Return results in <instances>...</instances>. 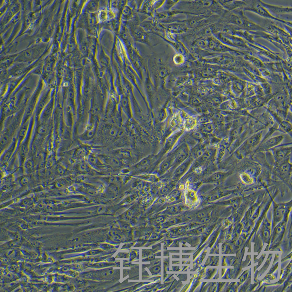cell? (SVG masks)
Returning <instances> with one entry per match:
<instances>
[{
    "label": "cell",
    "instance_id": "cell-1",
    "mask_svg": "<svg viewBox=\"0 0 292 292\" xmlns=\"http://www.w3.org/2000/svg\"><path fill=\"white\" fill-rule=\"evenodd\" d=\"M263 131L256 133L247 138L238 148L237 153L242 156L247 155L259 144L262 140Z\"/></svg>",
    "mask_w": 292,
    "mask_h": 292
},
{
    "label": "cell",
    "instance_id": "cell-2",
    "mask_svg": "<svg viewBox=\"0 0 292 292\" xmlns=\"http://www.w3.org/2000/svg\"><path fill=\"white\" fill-rule=\"evenodd\" d=\"M173 151L174 153L175 159L173 166L168 173L171 174L178 165L189 158L190 154L189 147L186 143H183L181 144Z\"/></svg>",
    "mask_w": 292,
    "mask_h": 292
},
{
    "label": "cell",
    "instance_id": "cell-3",
    "mask_svg": "<svg viewBox=\"0 0 292 292\" xmlns=\"http://www.w3.org/2000/svg\"><path fill=\"white\" fill-rule=\"evenodd\" d=\"M175 159L174 151L169 153L165 157H163L157 165L156 170L157 176L161 177L167 174L173 166Z\"/></svg>",
    "mask_w": 292,
    "mask_h": 292
},
{
    "label": "cell",
    "instance_id": "cell-4",
    "mask_svg": "<svg viewBox=\"0 0 292 292\" xmlns=\"http://www.w3.org/2000/svg\"><path fill=\"white\" fill-rule=\"evenodd\" d=\"M216 154L215 148H207L202 156L194 161L191 167H205L215 160Z\"/></svg>",
    "mask_w": 292,
    "mask_h": 292
},
{
    "label": "cell",
    "instance_id": "cell-5",
    "mask_svg": "<svg viewBox=\"0 0 292 292\" xmlns=\"http://www.w3.org/2000/svg\"><path fill=\"white\" fill-rule=\"evenodd\" d=\"M195 160L191 156L177 167L171 174L172 181L177 182L189 171Z\"/></svg>",
    "mask_w": 292,
    "mask_h": 292
},
{
    "label": "cell",
    "instance_id": "cell-6",
    "mask_svg": "<svg viewBox=\"0 0 292 292\" xmlns=\"http://www.w3.org/2000/svg\"><path fill=\"white\" fill-rule=\"evenodd\" d=\"M270 150H272L274 159L278 164L290 158L292 152L291 146H277Z\"/></svg>",
    "mask_w": 292,
    "mask_h": 292
},
{
    "label": "cell",
    "instance_id": "cell-7",
    "mask_svg": "<svg viewBox=\"0 0 292 292\" xmlns=\"http://www.w3.org/2000/svg\"><path fill=\"white\" fill-rule=\"evenodd\" d=\"M284 137L283 135L272 137L263 143L257 149V152L267 151L279 145L284 140Z\"/></svg>",
    "mask_w": 292,
    "mask_h": 292
},
{
    "label": "cell",
    "instance_id": "cell-8",
    "mask_svg": "<svg viewBox=\"0 0 292 292\" xmlns=\"http://www.w3.org/2000/svg\"><path fill=\"white\" fill-rule=\"evenodd\" d=\"M256 3L254 2V3L250 4L248 7L245 8V10L251 11L252 12L257 13V14L262 15L263 17H267L268 18L275 19L276 20L282 22L284 23H286V22L284 21L281 20L280 19L276 18L272 16V15L270 14L269 12H268L266 8L262 6L260 3H257V1H256Z\"/></svg>",
    "mask_w": 292,
    "mask_h": 292
},
{
    "label": "cell",
    "instance_id": "cell-9",
    "mask_svg": "<svg viewBox=\"0 0 292 292\" xmlns=\"http://www.w3.org/2000/svg\"><path fill=\"white\" fill-rule=\"evenodd\" d=\"M231 174L230 172H216L205 177L203 180L204 183H220L224 181Z\"/></svg>",
    "mask_w": 292,
    "mask_h": 292
},
{
    "label": "cell",
    "instance_id": "cell-10",
    "mask_svg": "<svg viewBox=\"0 0 292 292\" xmlns=\"http://www.w3.org/2000/svg\"><path fill=\"white\" fill-rule=\"evenodd\" d=\"M181 134H182V132H178L172 134L167 139L163 151L159 154L158 157L159 159H161V157L163 158V156L165 154H166L171 149L177 141Z\"/></svg>",
    "mask_w": 292,
    "mask_h": 292
},
{
    "label": "cell",
    "instance_id": "cell-11",
    "mask_svg": "<svg viewBox=\"0 0 292 292\" xmlns=\"http://www.w3.org/2000/svg\"><path fill=\"white\" fill-rule=\"evenodd\" d=\"M260 2L263 7L268 9L273 14L278 15V18L280 15H282L283 14H286L289 12L291 13V8L270 5L264 3L261 1Z\"/></svg>",
    "mask_w": 292,
    "mask_h": 292
},
{
    "label": "cell",
    "instance_id": "cell-12",
    "mask_svg": "<svg viewBox=\"0 0 292 292\" xmlns=\"http://www.w3.org/2000/svg\"><path fill=\"white\" fill-rule=\"evenodd\" d=\"M228 21L229 23L239 26L243 27L253 28V24L247 21L244 18L240 17L236 14H230L228 18Z\"/></svg>",
    "mask_w": 292,
    "mask_h": 292
},
{
    "label": "cell",
    "instance_id": "cell-13",
    "mask_svg": "<svg viewBox=\"0 0 292 292\" xmlns=\"http://www.w3.org/2000/svg\"><path fill=\"white\" fill-rule=\"evenodd\" d=\"M247 85L245 82L241 80H234L232 83V91L236 96H240L244 92Z\"/></svg>",
    "mask_w": 292,
    "mask_h": 292
},
{
    "label": "cell",
    "instance_id": "cell-14",
    "mask_svg": "<svg viewBox=\"0 0 292 292\" xmlns=\"http://www.w3.org/2000/svg\"><path fill=\"white\" fill-rule=\"evenodd\" d=\"M278 165V171L280 174L286 177L291 176V164L289 162V158L282 161Z\"/></svg>",
    "mask_w": 292,
    "mask_h": 292
},
{
    "label": "cell",
    "instance_id": "cell-15",
    "mask_svg": "<svg viewBox=\"0 0 292 292\" xmlns=\"http://www.w3.org/2000/svg\"><path fill=\"white\" fill-rule=\"evenodd\" d=\"M218 3L227 9L231 10L234 8L246 5L247 1H217Z\"/></svg>",
    "mask_w": 292,
    "mask_h": 292
},
{
    "label": "cell",
    "instance_id": "cell-16",
    "mask_svg": "<svg viewBox=\"0 0 292 292\" xmlns=\"http://www.w3.org/2000/svg\"><path fill=\"white\" fill-rule=\"evenodd\" d=\"M206 149L202 143H197L190 150V156L195 160L202 156Z\"/></svg>",
    "mask_w": 292,
    "mask_h": 292
},
{
    "label": "cell",
    "instance_id": "cell-17",
    "mask_svg": "<svg viewBox=\"0 0 292 292\" xmlns=\"http://www.w3.org/2000/svg\"><path fill=\"white\" fill-rule=\"evenodd\" d=\"M168 28L171 32L180 34L185 31L187 29V26L185 23H176L169 24Z\"/></svg>",
    "mask_w": 292,
    "mask_h": 292
},
{
    "label": "cell",
    "instance_id": "cell-18",
    "mask_svg": "<svg viewBox=\"0 0 292 292\" xmlns=\"http://www.w3.org/2000/svg\"><path fill=\"white\" fill-rule=\"evenodd\" d=\"M185 200H186L187 203H185L188 207L193 206L196 205V202L198 200L197 197L195 192L192 190H188L185 193Z\"/></svg>",
    "mask_w": 292,
    "mask_h": 292
},
{
    "label": "cell",
    "instance_id": "cell-19",
    "mask_svg": "<svg viewBox=\"0 0 292 292\" xmlns=\"http://www.w3.org/2000/svg\"><path fill=\"white\" fill-rule=\"evenodd\" d=\"M243 129L244 128H243L242 125L233 128L232 129L229 134V141L230 143L233 142L234 140L237 138L242 133Z\"/></svg>",
    "mask_w": 292,
    "mask_h": 292
},
{
    "label": "cell",
    "instance_id": "cell-20",
    "mask_svg": "<svg viewBox=\"0 0 292 292\" xmlns=\"http://www.w3.org/2000/svg\"><path fill=\"white\" fill-rule=\"evenodd\" d=\"M292 126L291 123L284 119L280 121L279 126L278 130L280 131L285 133H289L291 132Z\"/></svg>",
    "mask_w": 292,
    "mask_h": 292
},
{
    "label": "cell",
    "instance_id": "cell-21",
    "mask_svg": "<svg viewBox=\"0 0 292 292\" xmlns=\"http://www.w3.org/2000/svg\"><path fill=\"white\" fill-rule=\"evenodd\" d=\"M220 109L224 110H232L236 109L237 107L235 101L230 100L222 102L220 105Z\"/></svg>",
    "mask_w": 292,
    "mask_h": 292
},
{
    "label": "cell",
    "instance_id": "cell-22",
    "mask_svg": "<svg viewBox=\"0 0 292 292\" xmlns=\"http://www.w3.org/2000/svg\"><path fill=\"white\" fill-rule=\"evenodd\" d=\"M182 193V192L180 189H177L172 190L168 196V201L172 202L174 200H179L180 198Z\"/></svg>",
    "mask_w": 292,
    "mask_h": 292
},
{
    "label": "cell",
    "instance_id": "cell-23",
    "mask_svg": "<svg viewBox=\"0 0 292 292\" xmlns=\"http://www.w3.org/2000/svg\"><path fill=\"white\" fill-rule=\"evenodd\" d=\"M196 45L201 49L206 50L209 49L208 38L203 37L199 39L196 41Z\"/></svg>",
    "mask_w": 292,
    "mask_h": 292
},
{
    "label": "cell",
    "instance_id": "cell-24",
    "mask_svg": "<svg viewBox=\"0 0 292 292\" xmlns=\"http://www.w3.org/2000/svg\"><path fill=\"white\" fill-rule=\"evenodd\" d=\"M162 65L159 67V76L161 79H164L169 76V68L165 66Z\"/></svg>",
    "mask_w": 292,
    "mask_h": 292
},
{
    "label": "cell",
    "instance_id": "cell-25",
    "mask_svg": "<svg viewBox=\"0 0 292 292\" xmlns=\"http://www.w3.org/2000/svg\"><path fill=\"white\" fill-rule=\"evenodd\" d=\"M174 63L178 66L183 65L185 61V58L183 55L177 54L174 55L173 58Z\"/></svg>",
    "mask_w": 292,
    "mask_h": 292
},
{
    "label": "cell",
    "instance_id": "cell-26",
    "mask_svg": "<svg viewBox=\"0 0 292 292\" xmlns=\"http://www.w3.org/2000/svg\"><path fill=\"white\" fill-rule=\"evenodd\" d=\"M215 129L213 124L211 122L203 124L202 131L205 133L211 134L213 133Z\"/></svg>",
    "mask_w": 292,
    "mask_h": 292
},
{
    "label": "cell",
    "instance_id": "cell-27",
    "mask_svg": "<svg viewBox=\"0 0 292 292\" xmlns=\"http://www.w3.org/2000/svg\"><path fill=\"white\" fill-rule=\"evenodd\" d=\"M240 178L242 182L245 184H251L253 182V179L248 173H243L240 175Z\"/></svg>",
    "mask_w": 292,
    "mask_h": 292
},
{
    "label": "cell",
    "instance_id": "cell-28",
    "mask_svg": "<svg viewBox=\"0 0 292 292\" xmlns=\"http://www.w3.org/2000/svg\"><path fill=\"white\" fill-rule=\"evenodd\" d=\"M178 2L175 1H165L162 6L160 7L161 8H163V9L161 10L162 11L161 12H166L167 10H169L175 5V4L177 3Z\"/></svg>",
    "mask_w": 292,
    "mask_h": 292
},
{
    "label": "cell",
    "instance_id": "cell-29",
    "mask_svg": "<svg viewBox=\"0 0 292 292\" xmlns=\"http://www.w3.org/2000/svg\"><path fill=\"white\" fill-rule=\"evenodd\" d=\"M245 96L247 97L255 96V93L254 90V86L252 85H247L244 90Z\"/></svg>",
    "mask_w": 292,
    "mask_h": 292
},
{
    "label": "cell",
    "instance_id": "cell-30",
    "mask_svg": "<svg viewBox=\"0 0 292 292\" xmlns=\"http://www.w3.org/2000/svg\"><path fill=\"white\" fill-rule=\"evenodd\" d=\"M260 86L265 95H270L272 93L271 87L269 83L266 82H263L261 84Z\"/></svg>",
    "mask_w": 292,
    "mask_h": 292
},
{
    "label": "cell",
    "instance_id": "cell-31",
    "mask_svg": "<svg viewBox=\"0 0 292 292\" xmlns=\"http://www.w3.org/2000/svg\"><path fill=\"white\" fill-rule=\"evenodd\" d=\"M189 79V77L186 76H181L178 77L176 80L175 85L177 86H180L186 82Z\"/></svg>",
    "mask_w": 292,
    "mask_h": 292
},
{
    "label": "cell",
    "instance_id": "cell-32",
    "mask_svg": "<svg viewBox=\"0 0 292 292\" xmlns=\"http://www.w3.org/2000/svg\"><path fill=\"white\" fill-rule=\"evenodd\" d=\"M191 137L194 140L200 141L203 138V134L200 132H195L191 134Z\"/></svg>",
    "mask_w": 292,
    "mask_h": 292
},
{
    "label": "cell",
    "instance_id": "cell-33",
    "mask_svg": "<svg viewBox=\"0 0 292 292\" xmlns=\"http://www.w3.org/2000/svg\"><path fill=\"white\" fill-rule=\"evenodd\" d=\"M222 97L220 96H216L212 99V102L216 105H220L222 103Z\"/></svg>",
    "mask_w": 292,
    "mask_h": 292
},
{
    "label": "cell",
    "instance_id": "cell-34",
    "mask_svg": "<svg viewBox=\"0 0 292 292\" xmlns=\"http://www.w3.org/2000/svg\"><path fill=\"white\" fill-rule=\"evenodd\" d=\"M159 117L161 121H164L166 119L167 117V114L165 109H162L160 110V113H159Z\"/></svg>",
    "mask_w": 292,
    "mask_h": 292
},
{
    "label": "cell",
    "instance_id": "cell-35",
    "mask_svg": "<svg viewBox=\"0 0 292 292\" xmlns=\"http://www.w3.org/2000/svg\"><path fill=\"white\" fill-rule=\"evenodd\" d=\"M202 102V100L199 97L195 96L192 98L191 103L195 105H198Z\"/></svg>",
    "mask_w": 292,
    "mask_h": 292
},
{
    "label": "cell",
    "instance_id": "cell-36",
    "mask_svg": "<svg viewBox=\"0 0 292 292\" xmlns=\"http://www.w3.org/2000/svg\"><path fill=\"white\" fill-rule=\"evenodd\" d=\"M47 131V128L44 125H41L38 128V132L39 133H45Z\"/></svg>",
    "mask_w": 292,
    "mask_h": 292
},
{
    "label": "cell",
    "instance_id": "cell-37",
    "mask_svg": "<svg viewBox=\"0 0 292 292\" xmlns=\"http://www.w3.org/2000/svg\"><path fill=\"white\" fill-rule=\"evenodd\" d=\"M9 141V138H8V137L7 136H4L1 140V146H3H3L6 145L8 143Z\"/></svg>",
    "mask_w": 292,
    "mask_h": 292
},
{
    "label": "cell",
    "instance_id": "cell-38",
    "mask_svg": "<svg viewBox=\"0 0 292 292\" xmlns=\"http://www.w3.org/2000/svg\"><path fill=\"white\" fill-rule=\"evenodd\" d=\"M27 147L26 145L22 146L20 149V154L23 156H25L27 153Z\"/></svg>",
    "mask_w": 292,
    "mask_h": 292
},
{
    "label": "cell",
    "instance_id": "cell-39",
    "mask_svg": "<svg viewBox=\"0 0 292 292\" xmlns=\"http://www.w3.org/2000/svg\"><path fill=\"white\" fill-rule=\"evenodd\" d=\"M26 168L28 169H31L34 166V163L32 160H28L26 164Z\"/></svg>",
    "mask_w": 292,
    "mask_h": 292
},
{
    "label": "cell",
    "instance_id": "cell-40",
    "mask_svg": "<svg viewBox=\"0 0 292 292\" xmlns=\"http://www.w3.org/2000/svg\"><path fill=\"white\" fill-rule=\"evenodd\" d=\"M199 120H200L201 123L203 124L209 122L208 118L205 116L201 117Z\"/></svg>",
    "mask_w": 292,
    "mask_h": 292
},
{
    "label": "cell",
    "instance_id": "cell-41",
    "mask_svg": "<svg viewBox=\"0 0 292 292\" xmlns=\"http://www.w3.org/2000/svg\"><path fill=\"white\" fill-rule=\"evenodd\" d=\"M53 106L52 105H50L49 106H48V107H47V109L45 111V113L46 114H50V112H52V110Z\"/></svg>",
    "mask_w": 292,
    "mask_h": 292
},
{
    "label": "cell",
    "instance_id": "cell-42",
    "mask_svg": "<svg viewBox=\"0 0 292 292\" xmlns=\"http://www.w3.org/2000/svg\"><path fill=\"white\" fill-rule=\"evenodd\" d=\"M28 182V180L27 178L25 177L21 181V182L22 184L23 185H26V184H27Z\"/></svg>",
    "mask_w": 292,
    "mask_h": 292
},
{
    "label": "cell",
    "instance_id": "cell-43",
    "mask_svg": "<svg viewBox=\"0 0 292 292\" xmlns=\"http://www.w3.org/2000/svg\"><path fill=\"white\" fill-rule=\"evenodd\" d=\"M26 130H27V128L26 127H24L23 129L21 130V136H23L24 135H25V133L26 132Z\"/></svg>",
    "mask_w": 292,
    "mask_h": 292
},
{
    "label": "cell",
    "instance_id": "cell-44",
    "mask_svg": "<svg viewBox=\"0 0 292 292\" xmlns=\"http://www.w3.org/2000/svg\"><path fill=\"white\" fill-rule=\"evenodd\" d=\"M264 235L265 236H266L267 237H268L269 236L268 232H264Z\"/></svg>",
    "mask_w": 292,
    "mask_h": 292
},
{
    "label": "cell",
    "instance_id": "cell-45",
    "mask_svg": "<svg viewBox=\"0 0 292 292\" xmlns=\"http://www.w3.org/2000/svg\"><path fill=\"white\" fill-rule=\"evenodd\" d=\"M281 231H282L281 229L280 228H278V229H277V232H278L279 233V232H280Z\"/></svg>",
    "mask_w": 292,
    "mask_h": 292
}]
</instances>
